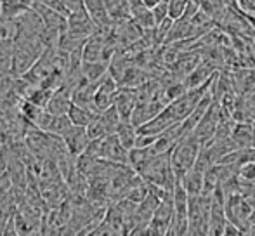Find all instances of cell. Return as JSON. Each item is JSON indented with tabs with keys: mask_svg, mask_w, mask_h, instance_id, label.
I'll return each mask as SVG.
<instances>
[{
	"mask_svg": "<svg viewBox=\"0 0 255 236\" xmlns=\"http://www.w3.org/2000/svg\"><path fill=\"white\" fill-rule=\"evenodd\" d=\"M202 142L196 137L195 134H188L181 139V141L175 144V148L170 153V162H172V169L175 172L177 181H181L188 170H191L196 165V160L198 155L202 151Z\"/></svg>",
	"mask_w": 255,
	"mask_h": 236,
	"instance_id": "6da1fadb",
	"label": "cell"
},
{
	"mask_svg": "<svg viewBox=\"0 0 255 236\" xmlns=\"http://www.w3.org/2000/svg\"><path fill=\"white\" fill-rule=\"evenodd\" d=\"M47 51L40 38L37 40H19L12 49V75L14 77H24L31 68L37 64L42 54Z\"/></svg>",
	"mask_w": 255,
	"mask_h": 236,
	"instance_id": "7a4b0ae2",
	"label": "cell"
},
{
	"mask_svg": "<svg viewBox=\"0 0 255 236\" xmlns=\"http://www.w3.org/2000/svg\"><path fill=\"white\" fill-rule=\"evenodd\" d=\"M212 196H189V233L195 236H207L210 230Z\"/></svg>",
	"mask_w": 255,
	"mask_h": 236,
	"instance_id": "3957f363",
	"label": "cell"
},
{
	"mask_svg": "<svg viewBox=\"0 0 255 236\" xmlns=\"http://www.w3.org/2000/svg\"><path fill=\"white\" fill-rule=\"evenodd\" d=\"M226 217L228 223L238 226L242 231H245L254 223V210L243 193H233L226 196Z\"/></svg>",
	"mask_w": 255,
	"mask_h": 236,
	"instance_id": "277c9868",
	"label": "cell"
},
{
	"mask_svg": "<svg viewBox=\"0 0 255 236\" xmlns=\"http://www.w3.org/2000/svg\"><path fill=\"white\" fill-rule=\"evenodd\" d=\"M99 30V26L94 23V19L91 17L89 10L80 9L77 12H71L68 16V31L66 33L73 38H78V40H89L96 31Z\"/></svg>",
	"mask_w": 255,
	"mask_h": 236,
	"instance_id": "5b68a950",
	"label": "cell"
},
{
	"mask_svg": "<svg viewBox=\"0 0 255 236\" xmlns=\"http://www.w3.org/2000/svg\"><path fill=\"white\" fill-rule=\"evenodd\" d=\"M99 158L128 165V149L122 144L117 134L106 135V137L99 139Z\"/></svg>",
	"mask_w": 255,
	"mask_h": 236,
	"instance_id": "8992f818",
	"label": "cell"
},
{
	"mask_svg": "<svg viewBox=\"0 0 255 236\" xmlns=\"http://www.w3.org/2000/svg\"><path fill=\"white\" fill-rule=\"evenodd\" d=\"M219 120H221V101H214L210 108H208V112L205 113L203 118L200 120V123L196 125V128L193 130V134L200 139L202 144H205L207 141H210V139L215 135Z\"/></svg>",
	"mask_w": 255,
	"mask_h": 236,
	"instance_id": "52a82bcc",
	"label": "cell"
},
{
	"mask_svg": "<svg viewBox=\"0 0 255 236\" xmlns=\"http://www.w3.org/2000/svg\"><path fill=\"white\" fill-rule=\"evenodd\" d=\"M118 89H120V84L108 73L106 77L99 82V89H98V92H96V98H94L96 112L103 113L115 105V96H117Z\"/></svg>",
	"mask_w": 255,
	"mask_h": 236,
	"instance_id": "ba28073f",
	"label": "cell"
},
{
	"mask_svg": "<svg viewBox=\"0 0 255 236\" xmlns=\"http://www.w3.org/2000/svg\"><path fill=\"white\" fill-rule=\"evenodd\" d=\"M202 64V49H195V51H186L179 56V59L170 68V73L179 80H184L189 73L196 70Z\"/></svg>",
	"mask_w": 255,
	"mask_h": 236,
	"instance_id": "9c48e42d",
	"label": "cell"
},
{
	"mask_svg": "<svg viewBox=\"0 0 255 236\" xmlns=\"http://www.w3.org/2000/svg\"><path fill=\"white\" fill-rule=\"evenodd\" d=\"M63 139H64V144H66V148H68V153H70L73 158L84 155L89 142L92 141V139L89 137L87 127H77V125H73V127L70 128V132H68Z\"/></svg>",
	"mask_w": 255,
	"mask_h": 236,
	"instance_id": "30bf717a",
	"label": "cell"
},
{
	"mask_svg": "<svg viewBox=\"0 0 255 236\" xmlns=\"http://www.w3.org/2000/svg\"><path fill=\"white\" fill-rule=\"evenodd\" d=\"M165 108H167V105H165L160 98L153 99V101L137 103V105H135L134 113H132L130 121L135 125V127H141V125L148 123L149 120H153L156 115H160Z\"/></svg>",
	"mask_w": 255,
	"mask_h": 236,
	"instance_id": "8fae6325",
	"label": "cell"
},
{
	"mask_svg": "<svg viewBox=\"0 0 255 236\" xmlns=\"http://www.w3.org/2000/svg\"><path fill=\"white\" fill-rule=\"evenodd\" d=\"M137 105V89H130V87H120L115 96V108L120 113L122 120L124 121H130L132 113L135 110Z\"/></svg>",
	"mask_w": 255,
	"mask_h": 236,
	"instance_id": "7c38bea8",
	"label": "cell"
},
{
	"mask_svg": "<svg viewBox=\"0 0 255 236\" xmlns=\"http://www.w3.org/2000/svg\"><path fill=\"white\" fill-rule=\"evenodd\" d=\"M33 9L37 10L38 16L42 17V21H44L47 30H56L63 35L68 31V16H64V14L57 12V10H54V9H49V7L42 5V3H38V2H33Z\"/></svg>",
	"mask_w": 255,
	"mask_h": 236,
	"instance_id": "4fadbf2b",
	"label": "cell"
},
{
	"mask_svg": "<svg viewBox=\"0 0 255 236\" xmlns=\"http://www.w3.org/2000/svg\"><path fill=\"white\" fill-rule=\"evenodd\" d=\"M71 96H73V91H71L70 87H66V85H61V87L52 94L47 110L52 113V115H68L71 105H73Z\"/></svg>",
	"mask_w": 255,
	"mask_h": 236,
	"instance_id": "5bb4252c",
	"label": "cell"
},
{
	"mask_svg": "<svg viewBox=\"0 0 255 236\" xmlns=\"http://www.w3.org/2000/svg\"><path fill=\"white\" fill-rule=\"evenodd\" d=\"M33 7V0H0V16L3 19H17Z\"/></svg>",
	"mask_w": 255,
	"mask_h": 236,
	"instance_id": "9a60e30c",
	"label": "cell"
},
{
	"mask_svg": "<svg viewBox=\"0 0 255 236\" xmlns=\"http://www.w3.org/2000/svg\"><path fill=\"white\" fill-rule=\"evenodd\" d=\"M179 182H181L182 188L186 189V193H188L189 196H200V195H203L205 172L193 167L191 170H188V172L182 176V179Z\"/></svg>",
	"mask_w": 255,
	"mask_h": 236,
	"instance_id": "2e32d148",
	"label": "cell"
},
{
	"mask_svg": "<svg viewBox=\"0 0 255 236\" xmlns=\"http://www.w3.org/2000/svg\"><path fill=\"white\" fill-rule=\"evenodd\" d=\"M110 71L108 61H84L82 63V75L85 82H101Z\"/></svg>",
	"mask_w": 255,
	"mask_h": 236,
	"instance_id": "e0dca14e",
	"label": "cell"
},
{
	"mask_svg": "<svg viewBox=\"0 0 255 236\" xmlns=\"http://www.w3.org/2000/svg\"><path fill=\"white\" fill-rule=\"evenodd\" d=\"M98 115L99 113L92 112V110H89V108H84V106H80V105H75V103L71 105L70 112H68V117H70L71 123L77 125V127H89Z\"/></svg>",
	"mask_w": 255,
	"mask_h": 236,
	"instance_id": "ac0fdd59",
	"label": "cell"
},
{
	"mask_svg": "<svg viewBox=\"0 0 255 236\" xmlns=\"http://www.w3.org/2000/svg\"><path fill=\"white\" fill-rule=\"evenodd\" d=\"M117 135L120 142L130 151L135 148V141H137V127L132 121H122L120 127L117 130Z\"/></svg>",
	"mask_w": 255,
	"mask_h": 236,
	"instance_id": "d6986e66",
	"label": "cell"
},
{
	"mask_svg": "<svg viewBox=\"0 0 255 236\" xmlns=\"http://www.w3.org/2000/svg\"><path fill=\"white\" fill-rule=\"evenodd\" d=\"M71 127H73V123H71V120L68 115H54L47 132L49 134H54V135H59V137H64V135L70 132Z\"/></svg>",
	"mask_w": 255,
	"mask_h": 236,
	"instance_id": "ffe728a7",
	"label": "cell"
},
{
	"mask_svg": "<svg viewBox=\"0 0 255 236\" xmlns=\"http://www.w3.org/2000/svg\"><path fill=\"white\" fill-rule=\"evenodd\" d=\"M16 80L14 75H0V99L19 98L16 94Z\"/></svg>",
	"mask_w": 255,
	"mask_h": 236,
	"instance_id": "44dd1931",
	"label": "cell"
},
{
	"mask_svg": "<svg viewBox=\"0 0 255 236\" xmlns=\"http://www.w3.org/2000/svg\"><path fill=\"white\" fill-rule=\"evenodd\" d=\"M167 2H168V17L177 21L184 16V10L188 7L189 0H167Z\"/></svg>",
	"mask_w": 255,
	"mask_h": 236,
	"instance_id": "7402d4cb",
	"label": "cell"
},
{
	"mask_svg": "<svg viewBox=\"0 0 255 236\" xmlns=\"http://www.w3.org/2000/svg\"><path fill=\"white\" fill-rule=\"evenodd\" d=\"M87 132H89V137L91 139H103V137H106V135H110L106 130V127H104L103 120L99 118V115L96 117L94 121L87 127Z\"/></svg>",
	"mask_w": 255,
	"mask_h": 236,
	"instance_id": "603a6c76",
	"label": "cell"
},
{
	"mask_svg": "<svg viewBox=\"0 0 255 236\" xmlns=\"http://www.w3.org/2000/svg\"><path fill=\"white\" fill-rule=\"evenodd\" d=\"M12 75V52L0 49V75Z\"/></svg>",
	"mask_w": 255,
	"mask_h": 236,
	"instance_id": "cb8c5ba5",
	"label": "cell"
},
{
	"mask_svg": "<svg viewBox=\"0 0 255 236\" xmlns=\"http://www.w3.org/2000/svg\"><path fill=\"white\" fill-rule=\"evenodd\" d=\"M151 10H153L154 21H156V26H158V24H161L168 17V2L167 0H161V2L156 3Z\"/></svg>",
	"mask_w": 255,
	"mask_h": 236,
	"instance_id": "d4e9b609",
	"label": "cell"
},
{
	"mask_svg": "<svg viewBox=\"0 0 255 236\" xmlns=\"http://www.w3.org/2000/svg\"><path fill=\"white\" fill-rule=\"evenodd\" d=\"M33 2L42 3V5L49 7V9H54V10H57V12L64 14V16H70L68 9L64 7V2H63V0H33Z\"/></svg>",
	"mask_w": 255,
	"mask_h": 236,
	"instance_id": "484cf974",
	"label": "cell"
},
{
	"mask_svg": "<svg viewBox=\"0 0 255 236\" xmlns=\"http://www.w3.org/2000/svg\"><path fill=\"white\" fill-rule=\"evenodd\" d=\"M64 7L68 9V12H77V10L84 9L85 7V0H63Z\"/></svg>",
	"mask_w": 255,
	"mask_h": 236,
	"instance_id": "4316f807",
	"label": "cell"
},
{
	"mask_svg": "<svg viewBox=\"0 0 255 236\" xmlns=\"http://www.w3.org/2000/svg\"><path fill=\"white\" fill-rule=\"evenodd\" d=\"M243 231L240 230L238 226H235V224L228 223L226 224V230H224V236H242Z\"/></svg>",
	"mask_w": 255,
	"mask_h": 236,
	"instance_id": "83f0119b",
	"label": "cell"
},
{
	"mask_svg": "<svg viewBox=\"0 0 255 236\" xmlns=\"http://www.w3.org/2000/svg\"><path fill=\"white\" fill-rule=\"evenodd\" d=\"M161 0H142V3H144L146 7H149V9H153L156 3H160Z\"/></svg>",
	"mask_w": 255,
	"mask_h": 236,
	"instance_id": "f1b7e54d",
	"label": "cell"
},
{
	"mask_svg": "<svg viewBox=\"0 0 255 236\" xmlns=\"http://www.w3.org/2000/svg\"><path fill=\"white\" fill-rule=\"evenodd\" d=\"M2 149H3V139H2V135H0V155H2Z\"/></svg>",
	"mask_w": 255,
	"mask_h": 236,
	"instance_id": "f546056e",
	"label": "cell"
},
{
	"mask_svg": "<svg viewBox=\"0 0 255 236\" xmlns=\"http://www.w3.org/2000/svg\"><path fill=\"white\" fill-rule=\"evenodd\" d=\"M184 236H195V235H191V233H189V231H188V233H186Z\"/></svg>",
	"mask_w": 255,
	"mask_h": 236,
	"instance_id": "4dcf8cb0",
	"label": "cell"
}]
</instances>
